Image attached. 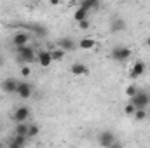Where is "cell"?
Here are the masks:
<instances>
[{"mask_svg": "<svg viewBox=\"0 0 150 148\" xmlns=\"http://www.w3.org/2000/svg\"><path fill=\"white\" fill-rule=\"evenodd\" d=\"M51 54H52V61H61L67 54V51H63L61 47H56V49H51Z\"/></svg>", "mask_w": 150, "mask_h": 148, "instance_id": "19", "label": "cell"}, {"mask_svg": "<svg viewBox=\"0 0 150 148\" xmlns=\"http://www.w3.org/2000/svg\"><path fill=\"white\" fill-rule=\"evenodd\" d=\"M49 2H51L52 5H58V4H61V0H49Z\"/></svg>", "mask_w": 150, "mask_h": 148, "instance_id": "27", "label": "cell"}, {"mask_svg": "<svg viewBox=\"0 0 150 148\" xmlns=\"http://www.w3.org/2000/svg\"><path fill=\"white\" fill-rule=\"evenodd\" d=\"M77 25H79V28H80V30H89V28H91V23H89V18H87V19H82V21H79Z\"/></svg>", "mask_w": 150, "mask_h": 148, "instance_id": "25", "label": "cell"}, {"mask_svg": "<svg viewBox=\"0 0 150 148\" xmlns=\"http://www.w3.org/2000/svg\"><path fill=\"white\" fill-rule=\"evenodd\" d=\"M37 63L42 68L51 66V65H52V54H51V51H45V49L38 51L37 52Z\"/></svg>", "mask_w": 150, "mask_h": 148, "instance_id": "5", "label": "cell"}, {"mask_svg": "<svg viewBox=\"0 0 150 148\" xmlns=\"http://www.w3.org/2000/svg\"><path fill=\"white\" fill-rule=\"evenodd\" d=\"M16 54H18V61L23 63V65H28V63H33L37 59V52L33 47H30L28 44L26 45H19L16 47Z\"/></svg>", "mask_w": 150, "mask_h": 148, "instance_id": "1", "label": "cell"}, {"mask_svg": "<svg viewBox=\"0 0 150 148\" xmlns=\"http://www.w3.org/2000/svg\"><path fill=\"white\" fill-rule=\"evenodd\" d=\"M25 143H26V136H19V134H14V138L11 140L9 147H11V148H19V147H23Z\"/></svg>", "mask_w": 150, "mask_h": 148, "instance_id": "15", "label": "cell"}, {"mask_svg": "<svg viewBox=\"0 0 150 148\" xmlns=\"http://www.w3.org/2000/svg\"><path fill=\"white\" fill-rule=\"evenodd\" d=\"M145 72H147V65H145L143 61H136V63L133 65L131 72H129V77H131V78H138V77H142Z\"/></svg>", "mask_w": 150, "mask_h": 148, "instance_id": "9", "label": "cell"}, {"mask_svg": "<svg viewBox=\"0 0 150 148\" xmlns=\"http://www.w3.org/2000/svg\"><path fill=\"white\" fill-rule=\"evenodd\" d=\"M58 47H61L63 51H74L75 49V42L72 40L70 37H61L59 40H58Z\"/></svg>", "mask_w": 150, "mask_h": 148, "instance_id": "12", "label": "cell"}, {"mask_svg": "<svg viewBox=\"0 0 150 148\" xmlns=\"http://www.w3.org/2000/svg\"><path fill=\"white\" fill-rule=\"evenodd\" d=\"M149 99H150V92H149Z\"/></svg>", "mask_w": 150, "mask_h": 148, "instance_id": "31", "label": "cell"}, {"mask_svg": "<svg viewBox=\"0 0 150 148\" xmlns=\"http://www.w3.org/2000/svg\"><path fill=\"white\" fill-rule=\"evenodd\" d=\"M19 73H21V77H30L32 75V70H30V66H26V65H21V68H19Z\"/></svg>", "mask_w": 150, "mask_h": 148, "instance_id": "24", "label": "cell"}, {"mask_svg": "<svg viewBox=\"0 0 150 148\" xmlns=\"http://www.w3.org/2000/svg\"><path fill=\"white\" fill-rule=\"evenodd\" d=\"M18 84H19V82H18L16 78L9 77V78H5V80L2 82V91H4V92H7V94H16Z\"/></svg>", "mask_w": 150, "mask_h": 148, "instance_id": "7", "label": "cell"}, {"mask_svg": "<svg viewBox=\"0 0 150 148\" xmlns=\"http://www.w3.org/2000/svg\"><path fill=\"white\" fill-rule=\"evenodd\" d=\"M126 28V23L122 21V19H113L112 23H110V32L112 33H119V32H122Z\"/></svg>", "mask_w": 150, "mask_h": 148, "instance_id": "16", "label": "cell"}, {"mask_svg": "<svg viewBox=\"0 0 150 148\" xmlns=\"http://www.w3.org/2000/svg\"><path fill=\"white\" fill-rule=\"evenodd\" d=\"M28 42H30V33H26V32H18V33L12 37V44H14L16 47L26 45Z\"/></svg>", "mask_w": 150, "mask_h": 148, "instance_id": "10", "label": "cell"}, {"mask_svg": "<svg viewBox=\"0 0 150 148\" xmlns=\"http://www.w3.org/2000/svg\"><path fill=\"white\" fill-rule=\"evenodd\" d=\"M38 132H40V127H38L37 124H30V125H28V136H30V138L37 136Z\"/></svg>", "mask_w": 150, "mask_h": 148, "instance_id": "22", "label": "cell"}, {"mask_svg": "<svg viewBox=\"0 0 150 148\" xmlns=\"http://www.w3.org/2000/svg\"><path fill=\"white\" fill-rule=\"evenodd\" d=\"M147 70H150V65H149V66H147Z\"/></svg>", "mask_w": 150, "mask_h": 148, "instance_id": "30", "label": "cell"}, {"mask_svg": "<svg viewBox=\"0 0 150 148\" xmlns=\"http://www.w3.org/2000/svg\"><path fill=\"white\" fill-rule=\"evenodd\" d=\"M134 111H136V106H134L131 101L124 106V113H126V115H129V117H133V115H134Z\"/></svg>", "mask_w": 150, "mask_h": 148, "instance_id": "23", "label": "cell"}, {"mask_svg": "<svg viewBox=\"0 0 150 148\" xmlns=\"http://www.w3.org/2000/svg\"><path fill=\"white\" fill-rule=\"evenodd\" d=\"M98 143H100L101 147H113V145H115V136H113V132H110V131L100 132V134H98Z\"/></svg>", "mask_w": 150, "mask_h": 148, "instance_id": "6", "label": "cell"}, {"mask_svg": "<svg viewBox=\"0 0 150 148\" xmlns=\"http://www.w3.org/2000/svg\"><path fill=\"white\" fill-rule=\"evenodd\" d=\"M2 63H4V61H2V58H0V66H2Z\"/></svg>", "mask_w": 150, "mask_h": 148, "instance_id": "29", "label": "cell"}, {"mask_svg": "<svg viewBox=\"0 0 150 148\" xmlns=\"http://www.w3.org/2000/svg\"><path fill=\"white\" fill-rule=\"evenodd\" d=\"M131 58V49L129 47H124V45H119V47H113L112 49V59L113 61H127Z\"/></svg>", "mask_w": 150, "mask_h": 148, "instance_id": "3", "label": "cell"}, {"mask_svg": "<svg viewBox=\"0 0 150 148\" xmlns=\"http://www.w3.org/2000/svg\"><path fill=\"white\" fill-rule=\"evenodd\" d=\"M70 72L75 75V77H84V75H89V70L84 63H74L70 66Z\"/></svg>", "mask_w": 150, "mask_h": 148, "instance_id": "11", "label": "cell"}, {"mask_svg": "<svg viewBox=\"0 0 150 148\" xmlns=\"http://www.w3.org/2000/svg\"><path fill=\"white\" fill-rule=\"evenodd\" d=\"M145 45L150 49V37H147V40H145Z\"/></svg>", "mask_w": 150, "mask_h": 148, "instance_id": "28", "label": "cell"}, {"mask_svg": "<svg viewBox=\"0 0 150 148\" xmlns=\"http://www.w3.org/2000/svg\"><path fill=\"white\" fill-rule=\"evenodd\" d=\"M131 103H133L136 108H147V106H150L149 92H145V91H136V94L131 96Z\"/></svg>", "mask_w": 150, "mask_h": 148, "instance_id": "2", "label": "cell"}, {"mask_svg": "<svg viewBox=\"0 0 150 148\" xmlns=\"http://www.w3.org/2000/svg\"><path fill=\"white\" fill-rule=\"evenodd\" d=\"M134 120H138V122H142V120H145L147 118V108H136L134 111Z\"/></svg>", "mask_w": 150, "mask_h": 148, "instance_id": "20", "label": "cell"}, {"mask_svg": "<svg viewBox=\"0 0 150 148\" xmlns=\"http://www.w3.org/2000/svg\"><path fill=\"white\" fill-rule=\"evenodd\" d=\"M16 94H18L21 99H28V98H32V94H33V85H32L30 82H19V84H18V89H16Z\"/></svg>", "mask_w": 150, "mask_h": 148, "instance_id": "4", "label": "cell"}, {"mask_svg": "<svg viewBox=\"0 0 150 148\" xmlns=\"http://www.w3.org/2000/svg\"><path fill=\"white\" fill-rule=\"evenodd\" d=\"M136 91H138V89H136L134 85H127V87H126V96H127V98H131V96H134V94H136Z\"/></svg>", "mask_w": 150, "mask_h": 148, "instance_id": "26", "label": "cell"}, {"mask_svg": "<svg viewBox=\"0 0 150 148\" xmlns=\"http://www.w3.org/2000/svg\"><path fill=\"white\" fill-rule=\"evenodd\" d=\"M89 18V11L87 9H84V7H79V9H75L74 12V19L79 23V21H82V19H87Z\"/></svg>", "mask_w": 150, "mask_h": 148, "instance_id": "14", "label": "cell"}, {"mask_svg": "<svg viewBox=\"0 0 150 148\" xmlns=\"http://www.w3.org/2000/svg\"><path fill=\"white\" fill-rule=\"evenodd\" d=\"M30 30H32L33 35H37V37H44V35L47 33V30H45L44 26H40V25H33V26H30Z\"/></svg>", "mask_w": 150, "mask_h": 148, "instance_id": "21", "label": "cell"}, {"mask_svg": "<svg viewBox=\"0 0 150 148\" xmlns=\"http://www.w3.org/2000/svg\"><path fill=\"white\" fill-rule=\"evenodd\" d=\"M30 115H32V111L28 106H18L14 111V120L16 122H26L30 118Z\"/></svg>", "mask_w": 150, "mask_h": 148, "instance_id": "8", "label": "cell"}, {"mask_svg": "<svg viewBox=\"0 0 150 148\" xmlns=\"http://www.w3.org/2000/svg\"><path fill=\"white\" fill-rule=\"evenodd\" d=\"M79 49H82V51H91V49H94V40L93 38H89V37H84V38H80L79 40Z\"/></svg>", "mask_w": 150, "mask_h": 148, "instance_id": "13", "label": "cell"}, {"mask_svg": "<svg viewBox=\"0 0 150 148\" xmlns=\"http://www.w3.org/2000/svg\"><path fill=\"white\" fill-rule=\"evenodd\" d=\"M98 5H100V0H80V7H84L87 11L98 9Z\"/></svg>", "mask_w": 150, "mask_h": 148, "instance_id": "18", "label": "cell"}, {"mask_svg": "<svg viewBox=\"0 0 150 148\" xmlns=\"http://www.w3.org/2000/svg\"><path fill=\"white\" fill-rule=\"evenodd\" d=\"M14 134H19V136H26L28 138V124L26 122H18L16 124V129H14Z\"/></svg>", "mask_w": 150, "mask_h": 148, "instance_id": "17", "label": "cell"}]
</instances>
